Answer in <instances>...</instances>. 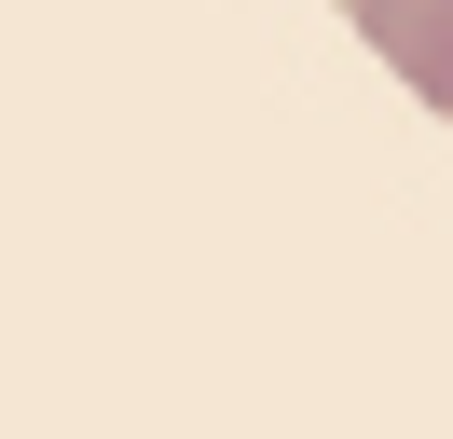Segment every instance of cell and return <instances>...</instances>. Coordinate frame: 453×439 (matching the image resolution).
Returning a JSON list of instances; mask_svg holds the SVG:
<instances>
[{"label":"cell","instance_id":"cell-1","mask_svg":"<svg viewBox=\"0 0 453 439\" xmlns=\"http://www.w3.org/2000/svg\"><path fill=\"white\" fill-rule=\"evenodd\" d=\"M357 42L385 55L426 110H453V0H357Z\"/></svg>","mask_w":453,"mask_h":439}]
</instances>
